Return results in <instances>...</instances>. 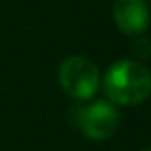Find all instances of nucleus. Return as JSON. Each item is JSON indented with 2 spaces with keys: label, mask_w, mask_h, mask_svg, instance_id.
I'll use <instances>...</instances> for the list:
<instances>
[{
  "label": "nucleus",
  "mask_w": 151,
  "mask_h": 151,
  "mask_svg": "<svg viewBox=\"0 0 151 151\" xmlns=\"http://www.w3.org/2000/svg\"><path fill=\"white\" fill-rule=\"evenodd\" d=\"M59 84L63 92L77 101H88L101 86L96 63L84 55H69L59 65Z\"/></svg>",
  "instance_id": "2"
},
{
  "label": "nucleus",
  "mask_w": 151,
  "mask_h": 151,
  "mask_svg": "<svg viewBox=\"0 0 151 151\" xmlns=\"http://www.w3.org/2000/svg\"><path fill=\"white\" fill-rule=\"evenodd\" d=\"M101 88L113 105H138L151 96V71L136 59H119L105 71Z\"/></svg>",
  "instance_id": "1"
},
{
  "label": "nucleus",
  "mask_w": 151,
  "mask_h": 151,
  "mask_svg": "<svg viewBox=\"0 0 151 151\" xmlns=\"http://www.w3.org/2000/svg\"><path fill=\"white\" fill-rule=\"evenodd\" d=\"M113 19L121 33L140 37L149 27V6L145 0H115Z\"/></svg>",
  "instance_id": "4"
},
{
  "label": "nucleus",
  "mask_w": 151,
  "mask_h": 151,
  "mask_svg": "<svg viewBox=\"0 0 151 151\" xmlns=\"http://www.w3.org/2000/svg\"><path fill=\"white\" fill-rule=\"evenodd\" d=\"M71 121L88 140H107L119 126V111L107 100H96L84 105H75L71 109Z\"/></svg>",
  "instance_id": "3"
},
{
  "label": "nucleus",
  "mask_w": 151,
  "mask_h": 151,
  "mask_svg": "<svg viewBox=\"0 0 151 151\" xmlns=\"http://www.w3.org/2000/svg\"><path fill=\"white\" fill-rule=\"evenodd\" d=\"M142 151H151V147H145V149H142Z\"/></svg>",
  "instance_id": "5"
}]
</instances>
